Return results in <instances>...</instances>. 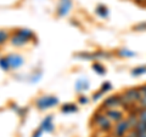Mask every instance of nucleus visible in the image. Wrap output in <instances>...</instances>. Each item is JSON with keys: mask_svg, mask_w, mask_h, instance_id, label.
I'll return each instance as SVG.
<instances>
[{"mask_svg": "<svg viewBox=\"0 0 146 137\" xmlns=\"http://www.w3.org/2000/svg\"><path fill=\"white\" fill-rule=\"evenodd\" d=\"M130 130L131 129L129 124H128L127 119H123L116 123V125L113 126V135H115V137H125V134Z\"/></svg>", "mask_w": 146, "mask_h": 137, "instance_id": "obj_2", "label": "nucleus"}, {"mask_svg": "<svg viewBox=\"0 0 146 137\" xmlns=\"http://www.w3.org/2000/svg\"><path fill=\"white\" fill-rule=\"evenodd\" d=\"M102 94H104V92H102V91H101V90H100V91H99V92H96V94H94V96H93V98L95 99V101H96V99H99L100 97H101V96H102Z\"/></svg>", "mask_w": 146, "mask_h": 137, "instance_id": "obj_26", "label": "nucleus"}, {"mask_svg": "<svg viewBox=\"0 0 146 137\" xmlns=\"http://www.w3.org/2000/svg\"><path fill=\"white\" fill-rule=\"evenodd\" d=\"M96 125L99 126V129L101 130V131H104V132H108V131H111V130H112L111 120H110L106 115H104V117L101 118V120H100Z\"/></svg>", "mask_w": 146, "mask_h": 137, "instance_id": "obj_8", "label": "nucleus"}, {"mask_svg": "<svg viewBox=\"0 0 146 137\" xmlns=\"http://www.w3.org/2000/svg\"><path fill=\"white\" fill-rule=\"evenodd\" d=\"M118 55L122 56V57H133V56H135L134 52H131V51H129V50H127V49L119 50V51H118Z\"/></svg>", "mask_w": 146, "mask_h": 137, "instance_id": "obj_17", "label": "nucleus"}, {"mask_svg": "<svg viewBox=\"0 0 146 137\" xmlns=\"http://www.w3.org/2000/svg\"><path fill=\"white\" fill-rule=\"evenodd\" d=\"M51 120H52V117L51 115H49L46 117V119H45L43 123H42V125H40V129H42L43 131H52L54 130V125L51 124Z\"/></svg>", "mask_w": 146, "mask_h": 137, "instance_id": "obj_9", "label": "nucleus"}, {"mask_svg": "<svg viewBox=\"0 0 146 137\" xmlns=\"http://www.w3.org/2000/svg\"><path fill=\"white\" fill-rule=\"evenodd\" d=\"M79 102H80L82 104H85L86 102H88V99H86V97H80V98H79Z\"/></svg>", "mask_w": 146, "mask_h": 137, "instance_id": "obj_29", "label": "nucleus"}, {"mask_svg": "<svg viewBox=\"0 0 146 137\" xmlns=\"http://www.w3.org/2000/svg\"><path fill=\"white\" fill-rule=\"evenodd\" d=\"M11 43H12V45H16V46H21V45H23V44L27 43V39L23 38V36H21V35L16 34V35H13V36H12Z\"/></svg>", "mask_w": 146, "mask_h": 137, "instance_id": "obj_10", "label": "nucleus"}, {"mask_svg": "<svg viewBox=\"0 0 146 137\" xmlns=\"http://www.w3.org/2000/svg\"><path fill=\"white\" fill-rule=\"evenodd\" d=\"M42 132H43V130H42V129H39V130L36 131L35 134L33 135V137H40V135H42Z\"/></svg>", "mask_w": 146, "mask_h": 137, "instance_id": "obj_28", "label": "nucleus"}, {"mask_svg": "<svg viewBox=\"0 0 146 137\" xmlns=\"http://www.w3.org/2000/svg\"><path fill=\"white\" fill-rule=\"evenodd\" d=\"M138 106L141 109H146V96H143V98L140 99V102L138 103Z\"/></svg>", "mask_w": 146, "mask_h": 137, "instance_id": "obj_24", "label": "nucleus"}, {"mask_svg": "<svg viewBox=\"0 0 146 137\" xmlns=\"http://www.w3.org/2000/svg\"><path fill=\"white\" fill-rule=\"evenodd\" d=\"M7 38H9V35H7L6 32L5 30H0V45L5 43L7 40Z\"/></svg>", "mask_w": 146, "mask_h": 137, "instance_id": "obj_22", "label": "nucleus"}, {"mask_svg": "<svg viewBox=\"0 0 146 137\" xmlns=\"http://www.w3.org/2000/svg\"><path fill=\"white\" fill-rule=\"evenodd\" d=\"M105 115H106L111 121H116V123H118V121L123 120V112L118 111V109H116V108L107 109L106 113H105Z\"/></svg>", "mask_w": 146, "mask_h": 137, "instance_id": "obj_5", "label": "nucleus"}, {"mask_svg": "<svg viewBox=\"0 0 146 137\" xmlns=\"http://www.w3.org/2000/svg\"><path fill=\"white\" fill-rule=\"evenodd\" d=\"M123 95H124L131 103H139L140 99L143 98V95H141L139 88H130V89H128V90H125V92Z\"/></svg>", "mask_w": 146, "mask_h": 137, "instance_id": "obj_3", "label": "nucleus"}, {"mask_svg": "<svg viewBox=\"0 0 146 137\" xmlns=\"http://www.w3.org/2000/svg\"><path fill=\"white\" fill-rule=\"evenodd\" d=\"M118 106H121V95H113V96H110V97H107L106 99H105L99 111L100 112L107 111V109L116 108Z\"/></svg>", "mask_w": 146, "mask_h": 137, "instance_id": "obj_1", "label": "nucleus"}, {"mask_svg": "<svg viewBox=\"0 0 146 137\" xmlns=\"http://www.w3.org/2000/svg\"><path fill=\"white\" fill-rule=\"evenodd\" d=\"M96 13L99 16H101L102 18H106L107 16H108V9L106 7V6H104V5H99L98 7H96Z\"/></svg>", "mask_w": 146, "mask_h": 137, "instance_id": "obj_11", "label": "nucleus"}, {"mask_svg": "<svg viewBox=\"0 0 146 137\" xmlns=\"http://www.w3.org/2000/svg\"><path fill=\"white\" fill-rule=\"evenodd\" d=\"M71 7H72V0H61L60 5H58V9H57L58 16L67 15L68 11L71 10Z\"/></svg>", "mask_w": 146, "mask_h": 137, "instance_id": "obj_6", "label": "nucleus"}, {"mask_svg": "<svg viewBox=\"0 0 146 137\" xmlns=\"http://www.w3.org/2000/svg\"><path fill=\"white\" fill-rule=\"evenodd\" d=\"M77 106L76 104H72V103H67V104H65V106L62 107V113H72V112H77Z\"/></svg>", "mask_w": 146, "mask_h": 137, "instance_id": "obj_12", "label": "nucleus"}, {"mask_svg": "<svg viewBox=\"0 0 146 137\" xmlns=\"http://www.w3.org/2000/svg\"><path fill=\"white\" fill-rule=\"evenodd\" d=\"M6 60L9 62V65H10V67L12 68H18L23 65V58L21 56H18V55H10V56L6 57Z\"/></svg>", "mask_w": 146, "mask_h": 137, "instance_id": "obj_7", "label": "nucleus"}, {"mask_svg": "<svg viewBox=\"0 0 146 137\" xmlns=\"http://www.w3.org/2000/svg\"><path fill=\"white\" fill-rule=\"evenodd\" d=\"M104 115H105V114H104V113H101L100 111H99V112H96V113H95L94 115H93V121L95 123V124H98V123H99L100 120H101V118H102Z\"/></svg>", "mask_w": 146, "mask_h": 137, "instance_id": "obj_18", "label": "nucleus"}, {"mask_svg": "<svg viewBox=\"0 0 146 137\" xmlns=\"http://www.w3.org/2000/svg\"><path fill=\"white\" fill-rule=\"evenodd\" d=\"M139 90H140L141 95H143V96H146V84H145V85H141L140 88H139Z\"/></svg>", "mask_w": 146, "mask_h": 137, "instance_id": "obj_27", "label": "nucleus"}, {"mask_svg": "<svg viewBox=\"0 0 146 137\" xmlns=\"http://www.w3.org/2000/svg\"><path fill=\"white\" fill-rule=\"evenodd\" d=\"M0 67H1L4 70H7L9 69L10 65H9V62H7L6 58H0Z\"/></svg>", "mask_w": 146, "mask_h": 137, "instance_id": "obj_20", "label": "nucleus"}, {"mask_svg": "<svg viewBox=\"0 0 146 137\" xmlns=\"http://www.w3.org/2000/svg\"><path fill=\"white\" fill-rule=\"evenodd\" d=\"M134 29H135V30H146V22H144V23L136 24V26L134 27Z\"/></svg>", "mask_w": 146, "mask_h": 137, "instance_id": "obj_25", "label": "nucleus"}, {"mask_svg": "<svg viewBox=\"0 0 146 137\" xmlns=\"http://www.w3.org/2000/svg\"><path fill=\"white\" fill-rule=\"evenodd\" d=\"M89 88V83L85 79H80L77 83V91H82V90H86Z\"/></svg>", "mask_w": 146, "mask_h": 137, "instance_id": "obj_14", "label": "nucleus"}, {"mask_svg": "<svg viewBox=\"0 0 146 137\" xmlns=\"http://www.w3.org/2000/svg\"><path fill=\"white\" fill-rule=\"evenodd\" d=\"M112 89V85L110 84V83H104L102 86H101V91L102 92H106V91H110Z\"/></svg>", "mask_w": 146, "mask_h": 137, "instance_id": "obj_23", "label": "nucleus"}, {"mask_svg": "<svg viewBox=\"0 0 146 137\" xmlns=\"http://www.w3.org/2000/svg\"><path fill=\"white\" fill-rule=\"evenodd\" d=\"M93 69H95V72L99 73V74H104V73H105L104 67L100 65V63H94V65H93Z\"/></svg>", "mask_w": 146, "mask_h": 137, "instance_id": "obj_19", "label": "nucleus"}, {"mask_svg": "<svg viewBox=\"0 0 146 137\" xmlns=\"http://www.w3.org/2000/svg\"><path fill=\"white\" fill-rule=\"evenodd\" d=\"M138 118L140 121L146 123V109H140V112L138 113Z\"/></svg>", "mask_w": 146, "mask_h": 137, "instance_id": "obj_21", "label": "nucleus"}, {"mask_svg": "<svg viewBox=\"0 0 146 137\" xmlns=\"http://www.w3.org/2000/svg\"><path fill=\"white\" fill-rule=\"evenodd\" d=\"M146 73V66H143V67H136L134 69H131V75L134 76H139V75H143Z\"/></svg>", "mask_w": 146, "mask_h": 137, "instance_id": "obj_13", "label": "nucleus"}, {"mask_svg": "<svg viewBox=\"0 0 146 137\" xmlns=\"http://www.w3.org/2000/svg\"><path fill=\"white\" fill-rule=\"evenodd\" d=\"M16 34L21 35V36H23V38H26L27 40H28L29 38H32V36H33V33H32V32H31L29 29H20Z\"/></svg>", "mask_w": 146, "mask_h": 137, "instance_id": "obj_16", "label": "nucleus"}, {"mask_svg": "<svg viewBox=\"0 0 146 137\" xmlns=\"http://www.w3.org/2000/svg\"><path fill=\"white\" fill-rule=\"evenodd\" d=\"M138 137H146V132H141V134H138Z\"/></svg>", "mask_w": 146, "mask_h": 137, "instance_id": "obj_30", "label": "nucleus"}, {"mask_svg": "<svg viewBox=\"0 0 146 137\" xmlns=\"http://www.w3.org/2000/svg\"><path fill=\"white\" fill-rule=\"evenodd\" d=\"M135 1H138V3H144V1H146V0H135Z\"/></svg>", "mask_w": 146, "mask_h": 137, "instance_id": "obj_31", "label": "nucleus"}, {"mask_svg": "<svg viewBox=\"0 0 146 137\" xmlns=\"http://www.w3.org/2000/svg\"><path fill=\"white\" fill-rule=\"evenodd\" d=\"M58 103V99L56 97H40L36 101V106L39 109H46L49 107L56 106Z\"/></svg>", "mask_w": 146, "mask_h": 137, "instance_id": "obj_4", "label": "nucleus"}, {"mask_svg": "<svg viewBox=\"0 0 146 137\" xmlns=\"http://www.w3.org/2000/svg\"><path fill=\"white\" fill-rule=\"evenodd\" d=\"M133 130H135L138 134H141V132H146V123H144V121H138V124L135 125V127Z\"/></svg>", "mask_w": 146, "mask_h": 137, "instance_id": "obj_15", "label": "nucleus"}]
</instances>
